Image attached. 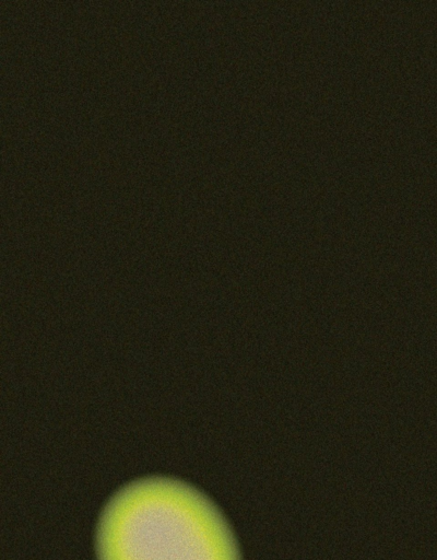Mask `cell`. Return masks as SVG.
Here are the masks:
<instances>
[{"label": "cell", "instance_id": "1", "mask_svg": "<svg viewBox=\"0 0 437 560\" xmlns=\"http://www.w3.org/2000/svg\"><path fill=\"white\" fill-rule=\"evenodd\" d=\"M98 560H240L216 506L199 490L151 477L120 489L104 508Z\"/></svg>", "mask_w": 437, "mask_h": 560}]
</instances>
